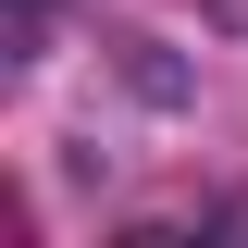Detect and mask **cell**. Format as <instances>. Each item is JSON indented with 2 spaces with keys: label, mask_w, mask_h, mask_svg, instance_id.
<instances>
[{
  "label": "cell",
  "mask_w": 248,
  "mask_h": 248,
  "mask_svg": "<svg viewBox=\"0 0 248 248\" xmlns=\"http://www.w3.org/2000/svg\"><path fill=\"white\" fill-rule=\"evenodd\" d=\"M25 25H37V0H13V37H25Z\"/></svg>",
  "instance_id": "6da1fadb"
}]
</instances>
